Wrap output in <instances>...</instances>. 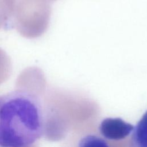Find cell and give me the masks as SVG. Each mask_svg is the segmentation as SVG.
I'll use <instances>...</instances> for the list:
<instances>
[{
  "mask_svg": "<svg viewBox=\"0 0 147 147\" xmlns=\"http://www.w3.org/2000/svg\"><path fill=\"white\" fill-rule=\"evenodd\" d=\"M12 63L8 55L0 48V84L6 82L12 72Z\"/></svg>",
  "mask_w": 147,
  "mask_h": 147,
  "instance_id": "8992f818",
  "label": "cell"
},
{
  "mask_svg": "<svg viewBox=\"0 0 147 147\" xmlns=\"http://www.w3.org/2000/svg\"><path fill=\"white\" fill-rule=\"evenodd\" d=\"M49 0H17L12 18V28L22 37L35 38L47 30L51 17Z\"/></svg>",
  "mask_w": 147,
  "mask_h": 147,
  "instance_id": "7a4b0ae2",
  "label": "cell"
},
{
  "mask_svg": "<svg viewBox=\"0 0 147 147\" xmlns=\"http://www.w3.org/2000/svg\"><path fill=\"white\" fill-rule=\"evenodd\" d=\"M132 142L134 146L147 147V111L142 115L132 131Z\"/></svg>",
  "mask_w": 147,
  "mask_h": 147,
  "instance_id": "277c9868",
  "label": "cell"
},
{
  "mask_svg": "<svg viewBox=\"0 0 147 147\" xmlns=\"http://www.w3.org/2000/svg\"><path fill=\"white\" fill-rule=\"evenodd\" d=\"M134 126L120 118H106L100 123L99 131L107 140H119L125 138L133 131Z\"/></svg>",
  "mask_w": 147,
  "mask_h": 147,
  "instance_id": "3957f363",
  "label": "cell"
},
{
  "mask_svg": "<svg viewBox=\"0 0 147 147\" xmlns=\"http://www.w3.org/2000/svg\"><path fill=\"white\" fill-rule=\"evenodd\" d=\"M17 0H0V30L12 28V18Z\"/></svg>",
  "mask_w": 147,
  "mask_h": 147,
  "instance_id": "5b68a950",
  "label": "cell"
},
{
  "mask_svg": "<svg viewBox=\"0 0 147 147\" xmlns=\"http://www.w3.org/2000/svg\"><path fill=\"white\" fill-rule=\"evenodd\" d=\"M45 93L16 85L0 97V146H31L43 136Z\"/></svg>",
  "mask_w": 147,
  "mask_h": 147,
  "instance_id": "6da1fadb",
  "label": "cell"
}]
</instances>
